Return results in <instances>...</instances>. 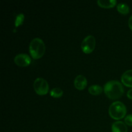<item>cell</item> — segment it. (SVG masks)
Segmentation results:
<instances>
[{"mask_svg":"<svg viewBox=\"0 0 132 132\" xmlns=\"http://www.w3.org/2000/svg\"><path fill=\"white\" fill-rule=\"evenodd\" d=\"M104 92L109 99L116 100L121 97L125 92L122 84L116 80L108 81L104 86Z\"/></svg>","mask_w":132,"mask_h":132,"instance_id":"obj_1","label":"cell"},{"mask_svg":"<svg viewBox=\"0 0 132 132\" xmlns=\"http://www.w3.org/2000/svg\"><path fill=\"white\" fill-rule=\"evenodd\" d=\"M46 51V46L41 39L36 37L31 41L29 45V52L31 57L34 59L42 57Z\"/></svg>","mask_w":132,"mask_h":132,"instance_id":"obj_2","label":"cell"},{"mask_svg":"<svg viewBox=\"0 0 132 132\" xmlns=\"http://www.w3.org/2000/svg\"><path fill=\"white\" fill-rule=\"evenodd\" d=\"M127 112L126 106L121 101H116L109 107L108 113L110 116L115 120H120L125 117Z\"/></svg>","mask_w":132,"mask_h":132,"instance_id":"obj_3","label":"cell"},{"mask_svg":"<svg viewBox=\"0 0 132 132\" xmlns=\"http://www.w3.org/2000/svg\"><path fill=\"white\" fill-rule=\"evenodd\" d=\"M34 88L36 94L39 95H44L48 92L49 85L46 80L42 77H38L34 82Z\"/></svg>","mask_w":132,"mask_h":132,"instance_id":"obj_4","label":"cell"},{"mask_svg":"<svg viewBox=\"0 0 132 132\" xmlns=\"http://www.w3.org/2000/svg\"><path fill=\"white\" fill-rule=\"evenodd\" d=\"M95 38L92 35L86 36L82 41L81 50L85 54H90L94 50L95 47Z\"/></svg>","mask_w":132,"mask_h":132,"instance_id":"obj_5","label":"cell"},{"mask_svg":"<svg viewBox=\"0 0 132 132\" xmlns=\"http://www.w3.org/2000/svg\"><path fill=\"white\" fill-rule=\"evenodd\" d=\"M14 61L15 64L21 67H27L31 63V58L26 54H19L15 55Z\"/></svg>","mask_w":132,"mask_h":132,"instance_id":"obj_6","label":"cell"},{"mask_svg":"<svg viewBox=\"0 0 132 132\" xmlns=\"http://www.w3.org/2000/svg\"><path fill=\"white\" fill-rule=\"evenodd\" d=\"M88 84L87 79L82 75H79L74 80V86L76 89L79 90H82L86 87Z\"/></svg>","mask_w":132,"mask_h":132,"instance_id":"obj_7","label":"cell"},{"mask_svg":"<svg viewBox=\"0 0 132 132\" xmlns=\"http://www.w3.org/2000/svg\"><path fill=\"white\" fill-rule=\"evenodd\" d=\"M121 81L124 85L132 88V70L124 72L121 76Z\"/></svg>","mask_w":132,"mask_h":132,"instance_id":"obj_8","label":"cell"},{"mask_svg":"<svg viewBox=\"0 0 132 132\" xmlns=\"http://www.w3.org/2000/svg\"><path fill=\"white\" fill-rule=\"evenodd\" d=\"M112 132H128V128L125 122L122 121H116L112 125Z\"/></svg>","mask_w":132,"mask_h":132,"instance_id":"obj_9","label":"cell"},{"mask_svg":"<svg viewBox=\"0 0 132 132\" xmlns=\"http://www.w3.org/2000/svg\"><path fill=\"white\" fill-rule=\"evenodd\" d=\"M116 0H98L97 3L99 6L105 9H110L115 6L117 4Z\"/></svg>","mask_w":132,"mask_h":132,"instance_id":"obj_10","label":"cell"},{"mask_svg":"<svg viewBox=\"0 0 132 132\" xmlns=\"http://www.w3.org/2000/svg\"><path fill=\"white\" fill-rule=\"evenodd\" d=\"M103 90H104L103 89V88L97 85H92V86H90L88 88L89 93L93 95H100V94L103 92Z\"/></svg>","mask_w":132,"mask_h":132,"instance_id":"obj_11","label":"cell"},{"mask_svg":"<svg viewBox=\"0 0 132 132\" xmlns=\"http://www.w3.org/2000/svg\"><path fill=\"white\" fill-rule=\"evenodd\" d=\"M117 11L121 14L126 15L130 12V7L128 5L124 3H121L117 5Z\"/></svg>","mask_w":132,"mask_h":132,"instance_id":"obj_12","label":"cell"},{"mask_svg":"<svg viewBox=\"0 0 132 132\" xmlns=\"http://www.w3.org/2000/svg\"><path fill=\"white\" fill-rule=\"evenodd\" d=\"M50 94L54 98H60L63 95V91L60 88H54L50 90Z\"/></svg>","mask_w":132,"mask_h":132,"instance_id":"obj_13","label":"cell"},{"mask_svg":"<svg viewBox=\"0 0 132 132\" xmlns=\"http://www.w3.org/2000/svg\"><path fill=\"white\" fill-rule=\"evenodd\" d=\"M24 19V14L21 13L19 14L18 15H16V18L15 19V27H18L19 26L23 24V21Z\"/></svg>","mask_w":132,"mask_h":132,"instance_id":"obj_14","label":"cell"},{"mask_svg":"<svg viewBox=\"0 0 132 132\" xmlns=\"http://www.w3.org/2000/svg\"><path fill=\"white\" fill-rule=\"evenodd\" d=\"M125 122L126 125L132 126V114H129L125 118Z\"/></svg>","mask_w":132,"mask_h":132,"instance_id":"obj_15","label":"cell"},{"mask_svg":"<svg viewBox=\"0 0 132 132\" xmlns=\"http://www.w3.org/2000/svg\"><path fill=\"white\" fill-rule=\"evenodd\" d=\"M127 97H128V99L132 100V88L130 89V90L128 91L127 92Z\"/></svg>","mask_w":132,"mask_h":132,"instance_id":"obj_16","label":"cell"},{"mask_svg":"<svg viewBox=\"0 0 132 132\" xmlns=\"http://www.w3.org/2000/svg\"><path fill=\"white\" fill-rule=\"evenodd\" d=\"M128 25H129V27H130V29L132 30V15L130 16V18H129Z\"/></svg>","mask_w":132,"mask_h":132,"instance_id":"obj_17","label":"cell"}]
</instances>
